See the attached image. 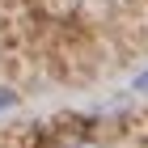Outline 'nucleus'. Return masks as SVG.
<instances>
[{
    "mask_svg": "<svg viewBox=\"0 0 148 148\" xmlns=\"http://www.w3.org/2000/svg\"><path fill=\"white\" fill-rule=\"evenodd\" d=\"M9 106H17V93H9V89H0V110H9Z\"/></svg>",
    "mask_w": 148,
    "mask_h": 148,
    "instance_id": "1",
    "label": "nucleus"
},
{
    "mask_svg": "<svg viewBox=\"0 0 148 148\" xmlns=\"http://www.w3.org/2000/svg\"><path fill=\"white\" fill-rule=\"evenodd\" d=\"M136 85H140V89H148V76H140V80H136Z\"/></svg>",
    "mask_w": 148,
    "mask_h": 148,
    "instance_id": "2",
    "label": "nucleus"
}]
</instances>
